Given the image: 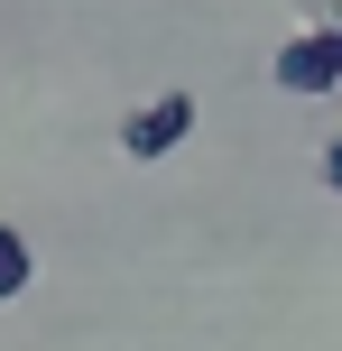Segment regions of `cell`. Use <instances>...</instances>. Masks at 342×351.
<instances>
[{"label":"cell","mask_w":342,"mask_h":351,"mask_svg":"<svg viewBox=\"0 0 342 351\" xmlns=\"http://www.w3.org/2000/svg\"><path fill=\"white\" fill-rule=\"evenodd\" d=\"M324 37H333V65H342V28H324Z\"/></svg>","instance_id":"obj_6"},{"label":"cell","mask_w":342,"mask_h":351,"mask_svg":"<svg viewBox=\"0 0 342 351\" xmlns=\"http://www.w3.org/2000/svg\"><path fill=\"white\" fill-rule=\"evenodd\" d=\"M324 194H342V130L324 139Z\"/></svg>","instance_id":"obj_4"},{"label":"cell","mask_w":342,"mask_h":351,"mask_svg":"<svg viewBox=\"0 0 342 351\" xmlns=\"http://www.w3.org/2000/svg\"><path fill=\"white\" fill-rule=\"evenodd\" d=\"M269 84L287 93V102H324V93L342 84V65H333V37H324V28H296L287 47L269 56Z\"/></svg>","instance_id":"obj_2"},{"label":"cell","mask_w":342,"mask_h":351,"mask_svg":"<svg viewBox=\"0 0 342 351\" xmlns=\"http://www.w3.org/2000/svg\"><path fill=\"white\" fill-rule=\"evenodd\" d=\"M185 139H195V93H158V102H139V111H130V121H121V158L130 167H158V158H176V148Z\"/></svg>","instance_id":"obj_1"},{"label":"cell","mask_w":342,"mask_h":351,"mask_svg":"<svg viewBox=\"0 0 342 351\" xmlns=\"http://www.w3.org/2000/svg\"><path fill=\"white\" fill-rule=\"evenodd\" d=\"M28 278H37L28 231H19V222H0V305H10V296H28Z\"/></svg>","instance_id":"obj_3"},{"label":"cell","mask_w":342,"mask_h":351,"mask_svg":"<svg viewBox=\"0 0 342 351\" xmlns=\"http://www.w3.org/2000/svg\"><path fill=\"white\" fill-rule=\"evenodd\" d=\"M306 28H342V0H306Z\"/></svg>","instance_id":"obj_5"}]
</instances>
